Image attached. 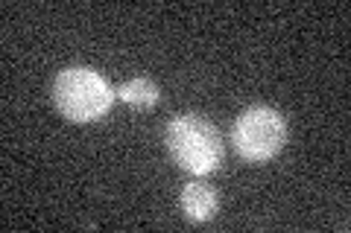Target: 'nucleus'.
Listing matches in <instances>:
<instances>
[{
    "instance_id": "20e7f679",
    "label": "nucleus",
    "mask_w": 351,
    "mask_h": 233,
    "mask_svg": "<svg viewBox=\"0 0 351 233\" xmlns=\"http://www.w3.org/2000/svg\"><path fill=\"white\" fill-rule=\"evenodd\" d=\"M179 207L188 221L193 225H202V221H211L217 216V207H219V195L217 190L208 181L202 178H193L182 187V195H179Z\"/></svg>"
},
{
    "instance_id": "7ed1b4c3",
    "label": "nucleus",
    "mask_w": 351,
    "mask_h": 233,
    "mask_svg": "<svg viewBox=\"0 0 351 233\" xmlns=\"http://www.w3.org/2000/svg\"><path fill=\"white\" fill-rule=\"evenodd\" d=\"M287 143V120L272 105H249L234 117L232 146L243 161L263 163L272 161Z\"/></svg>"
},
{
    "instance_id": "f257e3e1",
    "label": "nucleus",
    "mask_w": 351,
    "mask_h": 233,
    "mask_svg": "<svg viewBox=\"0 0 351 233\" xmlns=\"http://www.w3.org/2000/svg\"><path fill=\"white\" fill-rule=\"evenodd\" d=\"M164 143L176 166L191 172L193 178L217 172L226 158L223 135L202 114H176L164 128Z\"/></svg>"
},
{
    "instance_id": "39448f33",
    "label": "nucleus",
    "mask_w": 351,
    "mask_h": 233,
    "mask_svg": "<svg viewBox=\"0 0 351 233\" xmlns=\"http://www.w3.org/2000/svg\"><path fill=\"white\" fill-rule=\"evenodd\" d=\"M117 99L135 111H149L158 105L161 87H158V82L147 79V76H135V79H126L117 87Z\"/></svg>"
},
{
    "instance_id": "f03ea898",
    "label": "nucleus",
    "mask_w": 351,
    "mask_h": 233,
    "mask_svg": "<svg viewBox=\"0 0 351 233\" xmlns=\"http://www.w3.org/2000/svg\"><path fill=\"white\" fill-rule=\"evenodd\" d=\"M117 87L100 70L71 64L53 79V105L68 123H97L112 111Z\"/></svg>"
}]
</instances>
